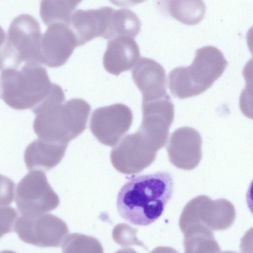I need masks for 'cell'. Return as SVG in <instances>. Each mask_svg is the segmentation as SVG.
<instances>
[{
    "instance_id": "cell-13",
    "label": "cell",
    "mask_w": 253,
    "mask_h": 253,
    "mask_svg": "<svg viewBox=\"0 0 253 253\" xmlns=\"http://www.w3.org/2000/svg\"><path fill=\"white\" fill-rule=\"evenodd\" d=\"M202 139L195 129L184 126L175 130L171 134L167 147L171 164L183 170L195 169L201 161Z\"/></svg>"
},
{
    "instance_id": "cell-31",
    "label": "cell",
    "mask_w": 253,
    "mask_h": 253,
    "mask_svg": "<svg viewBox=\"0 0 253 253\" xmlns=\"http://www.w3.org/2000/svg\"><path fill=\"white\" fill-rule=\"evenodd\" d=\"M1 95V83L0 81V98Z\"/></svg>"
},
{
    "instance_id": "cell-21",
    "label": "cell",
    "mask_w": 253,
    "mask_h": 253,
    "mask_svg": "<svg viewBox=\"0 0 253 253\" xmlns=\"http://www.w3.org/2000/svg\"><path fill=\"white\" fill-rule=\"evenodd\" d=\"M140 28V20L132 11L114 9L110 20L109 39L118 36L134 39L139 34Z\"/></svg>"
},
{
    "instance_id": "cell-10",
    "label": "cell",
    "mask_w": 253,
    "mask_h": 253,
    "mask_svg": "<svg viewBox=\"0 0 253 253\" xmlns=\"http://www.w3.org/2000/svg\"><path fill=\"white\" fill-rule=\"evenodd\" d=\"M132 120L130 109L125 104L116 103L94 110L90 129L100 143L112 147L116 145L129 129Z\"/></svg>"
},
{
    "instance_id": "cell-8",
    "label": "cell",
    "mask_w": 253,
    "mask_h": 253,
    "mask_svg": "<svg viewBox=\"0 0 253 253\" xmlns=\"http://www.w3.org/2000/svg\"><path fill=\"white\" fill-rule=\"evenodd\" d=\"M142 120L137 130L148 145L157 152L166 144L174 116V105L167 94L142 100Z\"/></svg>"
},
{
    "instance_id": "cell-16",
    "label": "cell",
    "mask_w": 253,
    "mask_h": 253,
    "mask_svg": "<svg viewBox=\"0 0 253 253\" xmlns=\"http://www.w3.org/2000/svg\"><path fill=\"white\" fill-rule=\"evenodd\" d=\"M139 57V47L134 39L118 36L108 41L103 63L109 73L118 76L130 70Z\"/></svg>"
},
{
    "instance_id": "cell-22",
    "label": "cell",
    "mask_w": 253,
    "mask_h": 253,
    "mask_svg": "<svg viewBox=\"0 0 253 253\" xmlns=\"http://www.w3.org/2000/svg\"><path fill=\"white\" fill-rule=\"evenodd\" d=\"M62 253H103V248L95 238L80 233L68 235L63 241Z\"/></svg>"
},
{
    "instance_id": "cell-12",
    "label": "cell",
    "mask_w": 253,
    "mask_h": 253,
    "mask_svg": "<svg viewBox=\"0 0 253 253\" xmlns=\"http://www.w3.org/2000/svg\"><path fill=\"white\" fill-rule=\"evenodd\" d=\"M77 46L76 36L69 26L51 24L41 36L40 63L49 67H60L67 61Z\"/></svg>"
},
{
    "instance_id": "cell-5",
    "label": "cell",
    "mask_w": 253,
    "mask_h": 253,
    "mask_svg": "<svg viewBox=\"0 0 253 253\" xmlns=\"http://www.w3.org/2000/svg\"><path fill=\"white\" fill-rule=\"evenodd\" d=\"M40 25L33 16L22 14L11 22L0 46V71L18 69L22 62L40 63Z\"/></svg>"
},
{
    "instance_id": "cell-23",
    "label": "cell",
    "mask_w": 253,
    "mask_h": 253,
    "mask_svg": "<svg viewBox=\"0 0 253 253\" xmlns=\"http://www.w3.org/2000/svg\"><path fill=\"white\" fill-rule=\"evenodd\" d=\"M137 230L126 223L116 225L112 231V237L118 244L123 247L138 246L147 250V247L136 236Z\"/></svg>"
},
{
    "instance_id": "cell-28",
    "label": "cell",
    "mask_w": 253,
    "mask_h": 253,
    "mask_svg": "<svg viewBox=\"0 0 253 253\" xmlns=\"http://www.w3.org/2000/svg\"><path fill=\"white\" fill-rule=\"evenodd\" d=\"M115 253H137L132 249H122L118 250Z\"/></svg>"
},
{
    "instance_id": "cell-19",
    "label": "cell",
    "mask_w": 253,
    "mask_h": 253,
    "mask_svg": "<svg viewBox=\"0 0 253 253\" xmlns=\"http://www.w3.org/2000/svg\"><path fill=\"white\" fill-rule=\"evenodd\" d=\"M161 5L170 16L183 24L194 25L204 17L206 6L202 0L163 1Z\"/></svg>"
},
{
    "instance_id": "cell-7",
    "label": "cell",
    "mask_w": 253,
    "mask_h": 253,
    "mask_svg": "<svg viewBox=\"0 0 253 253\" xmlns=\"http://www.w3.org/2000/svg\"><path fill=\"white\" fill-rule=\"evenodd\" d=\"M15 201L23 216H36L55 209L60 203L57 194L44 171L31 170L18 183Z\"/></svg>"
},
{
    "instance_id": "cell-30",
    "label": "cell",
    "mask_w": 253,
    "mask_h": 253,
    "mask_svg": "<svg viewBox=\"0 0 253 253\" xmlns=\"http://www.w3.org/2000/svg\"><path fill=\"white\" fill-rule=\"evenodd\" d=\"M220 253H237L235 252H233V251H224L223 252H221Z\"/></svg>"
},
{
    "instance_id": "cell-9",
    "label": "cell",
    "mask_w": 253,
    "mask_h": 253,
    "mask_svg": "<svg viewBox=\"0 0 253 253\" xmlns=\"http://www.w3.org/2000/svg\"><path fill=\"white\" fill-rule=\"evenodd\" d=\"M14 229L24 242L42 248L59 247L69 232L67 224L50 213L21 215L15 221Z\"/></svg>"
},
{
    "instance_id": "cell-17",
    "label": "cell",
    "mask_w": 253,
    "mask_h": 253,
    "mask_svg": "<svg viewBox=\"0 0 253 253\" xmlns=\"http://www.w3.org/2000/svg\"><path fill=\"white\" fill-rule=\"evenodd\" d=\"M68 144L46 142L38 138L30 143L24 153V161L29 170L48 171L63 158Z\"/></svg>"
},
{
    "instance_id": "cell-26",
    "label": "cell",
    "mask_w": 253,
    "mask_h": 253,
    "mask_svg": "<svg viewBox=\"0 0 253 253\" xmlns=\"http://www.w3.org/2000/svg\"><path fill=\"white\" fill-rule=\"evenodd\" d=\"M150 253H179L176 250L169 247L159 246L155 248Z\"/></svg>"
},
{
    "instance_id": "cell-14",
    "label": "cell",
    "mask_w": 253,
    "mask_h": 253,
    "mask_svg": "<svg viewBox=\"0 0 253 253\" xmlns=\"http://www.w3.org/2000/svg\"><path fill=\"white\" fill-rule=\"evenodd\" d=\"M114 9L106 6L98 9H78L71 17V29L74 33L78 46L96 37L109 39L112 13Z\"/></svg>"
},
{
    "instance_id": "cell-25",
    "label": "cell",
    "mask_w": 253,
    "mask_h": 253,
    "mask_svg": "<svg viewBox=\"0 0 253 253\" xmlns=\"http://www.w3.org/2000/svg\"><path fill=\"white\" fill-rule=\"evenodd\" d=\"M14 182L0 174V206L10 205L14 197Z\"/></svg>"
},
{
    "instance_id": "cell-20",
    "label": "cell",
    "mask_w": 253,
    "mask_h": 253,
    "mask_svg": "<svg viewBox=\"0 0 253 253\" xmlns=\"http://www.w3.org/2000/svg\"><path fill=\"white\" fill-rule=\"evenodd\" d=\"M81 2L79 0H42L40 16L46 26L59 23L70 26L73 11Z\"/></svg>"
},
{
    "instance_id": "cell-6",
    "label": "cell",
    "mask_w": 253,
    "mask_h": 253,
    "mask_svg": "<svg viewBox=\"0 0 253 253\" xmlns=\"http://www.w3.org/2000/svg\"><path fill=\"white\" fill-rule=\"evenodd\" d=\"M236 217L233 205L226 199L212 200L200 195L190 200L184 207L180 216L181 231L195 225L204 226L211 231L224 230L230 227Z\"/></svg>"
},
{
    "instance_id": "cell-29",
    "label": "cell",
    "mask_w": 253,
    "mask_h": 253,
    "mask_svg": "<svg viewBox=\"0 0 253 253\" xmlns=\"http://www.w3.org/2000/svg\"><path fill=\"white\" fill-rule=\"evenodd\" d=\"M0 253H17L14 251L10 250H4L0 252Z\"/></svg>"
},
{
    "instance_id": "cell-18",
    "label": "cell",
    "mask_w": 253,
    "mask_h": 253,
    "mask_svg": "<svg viewBox=\"0 0 253 253\" xmlns=\"http://www.w3.org/2000/svg\"><path fill=\"white\" fill-rule=\"evenodd\" d=\"M184 253H220V248L212 231L195 225L183 230Z\"/></svg>"
},
{
    "instance_id": "cell-4",
    "label": "cell",
    "mask_w": 253,
    "mask_h": 253,
    "mask_svg": "<svg viewBox=\"0 0 253 253\" xmlns=\"http://www.w3.org/2000/svg\"><path fill=\"white\" fill-rule=\"evenodd\" d=\"M90 105L80 98H73L37 114L33 128L39 138L68 144L86 128Z\"/></svg>"
},
{
    "instance_id": "cell-24",
    "label": "cell",
    "mask_w": 253,
    "mask_h": 253,
    "mask_svg": "<svg viewBox=\"0 0 253 253\" xmlns=\"http://www.w3.org/2000/svg\"><path fill=\"white\" fill-rule=\"evenodd\" d=\"M18 213L11 207L0 206V238L14 231V227Z\"/></svg>"
},
{
    "instance_id": "cell-15",
    "label": "cell",
    "mask_w": 253,
    "mask_h": 253,
    "mask_svg": "<svg viewBox=\"0 0 253 253\" xmlns=\"http://www.w3.org/2000/svg\"><path fill=\"white\" fill-rule=\"evenodd\" d=\"M131 73L134 83L142 94V100L167 94L165 71L156 61L141 57L134 65Z\"/></svg>"
},
{
    "instance_id": "cell-11",
    "label": "cell",
    "mask_w": 253,
    "mask_h": 253,
    "mask_svg": "<svg viewBox=\"0 0 253 253\" xmlns=\"http://www.w3.org/2000/svg\"><path fill=\"white\" fill-rule=\"evenodd\" d=\"M157 154L137 131L122 139L111 150L110 159L116 170L130 175L149 167L155 161Z\"/></svg>"
},
{
    "instance_id": "cell-27",
    "label": "cell",
    "mask_w": 253,
    "mask_h": 253,
    "mask_svg": "<svg viewBox=\"0 0 253 253\" xmlns=\"http://www.w3.org/2000/svg\"><path fill=\"white\" fill-rule=\"evenodd\" d=\"M6 35L4 30L0 26V46L4 42Z\"/></svg>"
},
{
    "instance_id": "cell-3",
    "label": "cell",
    "mask_w": 253,
    "mask_h": 253,
    "mask_svg": "<svg viewBox=\"0 0 253 253\" xmlns=\"http://www.w3.org/2000/svg\"><path fill=\"white\" fill-rule=\"evenodd\" d=\"M227 65L219 49L211 45L201 47L196 50L191 65L175 68L169 73V89L179 99L198 95L220 77Z\"/></svg>"
},
{
    "instance_id": "cell-2",
    "label": "cell",
    "mask_w": 253,
    "mask_h": 253,
    "mask_svg": "<svg viewBox=\"0 0 253 253\" xmlns=\"http://www.w3.org/2000/svg\"><path fill=\"white\" fill-rule=\"evenodd\" d=\"M1 97L16 110L31 109L36 115L62 104L65 95L62 88L51 83L46 69L40 64L25 63L20 69L1 72Z\"/></svg>"
},
{
    "instance_id": "cell-1",
    "label": "cell",
    "mask_w": 253,
    "mask_h": 253,
    "mask_svg": "<svg viewBox=\"0 0 253 253\" xmlns=\"http://www.w3.org/2000/svg\"><path fill=\"white\" fill-rule=\"evenodd\" d=\"M173 191L172 176L167 171L133 175L118 193V211L132 224L148 225L162 214Z\"/></svg>"
}]
</instances>
